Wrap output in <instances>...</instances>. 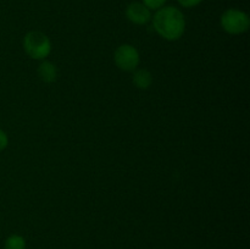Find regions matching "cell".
I'll use <instances>...</instances> for the list:
<instances>
[{"mask_svg":"<svg viewBox=\"0 0 250 249\" xmlns=\"http://www.w3.org/2000/svg\"><path fill=\"white\" fill-rule=\"evenodd\" d=\"M156 33L166 41H177L183 36L186 20L182 12L175 6H163L153 17Z\"/></svg>","mask_w":250,"mask_h":249,"instance_id":"cell-1","label":"cell"},{"mask_svg":"<svg viewBox=\"0 0 250 249\" xmlns=\"http://www.w3.org/2000/svg\"><path fill=\"white\" fill-rule=\"evenodd\" d=\"M23 49L29 58L43 60L51 51L50 39L42 32L32 31L24 36Z\"/></svg>","mask_w":250,"mask_h":249,"instance_id":"cell-2","label":"cell"},{"mask_svg":"<svg viewBox=\"0 0 250 249\" xmlns=\"http://www.w3.org/2000/svg\"><path fill=\"white\" fill-rule=\"evenodd\" d=\"M221 26L229 34H242L250 27L249 16L244 11L237 9H229L222 14Z\"/></svg>","mask_w":250,"mask_h":249,"instance_id":"cell-3","label":"cell"},{"mask_svg":"<svg viewBox=\"0 0 250 249\" xmlns=\"http://www.w3.org/2000/svg\"><path fill=\"white\" fill-rule=\"evenodd\" d=\"M114 60L117 67L122 71L136 70L139 63V53L131 44H122L115 50Z\"/></svg>","mask_w":250,"mask_h":249,"instance_id":"cell-4","label":"cell"},{"mask_svg":"<svg viewBox=\"0 0 250 249\" xmlns=\"http://www.w3.org/2000/svg\"><path fill=\"white\" fill-rule=\"evenodd\" d=\"M126 16L136 24H146L151 20L150 10L143 2H131L126 9Z\"/></svg>","mask_w":250,"mask_h":249,"instance_id":"cell-5","label":"cell"},{"mask_svg":"<svg viewBox=\"0 0 250 249\" xmlns=\"http://www.w3.org/2000/svg\"><path fill=\"white\" fill-rule=\"evenodd\" d=\"M38 76L44 83H53L58 78V70L50 61H43L38 67Z\"/></svg>","mask_w":250,"mask_h":249,"instance_id":"cell-6","label":"cell"},{"mask_svg":"<svg viewBox=\"0 0 250 249\" xmlns=\"http://www.w3.org/2000/svg\"><path fill=\"white\" fill-rule=\"evenodd\" d=\"M151 82H153V76L146 68H142L133 73V83L139 89H148Z\"/></svg>","mask_w":250,"mask_h":249,"instance_id":"cell-7","label":"cell"},{"mask_svg":"<svg viewBox=\"0 0 250 249\" xmlns=\"http://www.w3.org/2000/svg\"><path fill=\"white\" fill-rule=\"evenodd\" d=\"M5 249H26V241L22 236L11 234L5 241Z\"/></svg>","mask_w":250,"mask_h":249,"instance_id":"cell-8","label":"cell"},{"mask_svg":"<svg viewBox=\"0 0 250 249\" xmlns=\"http://www.w3.org/2000/svg\"><path fill=\"white\" fill-rule=\"evenodd\" d=\"M167 0H143V4L148 7L149 10H159L165 5Z\"/></svg>","mask_w":250,"mask_h":249,"instance_id":"cell-9","label":"cell"},{"mask_svg":"<svg viewBox=\"0 0 250 249\" xmlns=\"http://www.w3.org/2000/svg\"><path fill=\"white\" fill-rule=\"evenodd\" d=\"M183 7H194L199 5L203 0H177Z\"/></svg>","mask_w":250,"mask_h":249,"instance_id":"cell-10","label":"cell"},{"mask_svg":"<svg viewBox=\"0 0 250 249\" xmlns=\"http://www.w3.org/2000/svg\"><path fill=\"white\" fill-rule=\"evenodd\" d=\"M7 144H9V138H7L6 133L2 129H0V151L4 150Z\"/></svg>","mask_w":250,"mask_h":249,"instance_id":"cell-11","label":"cell"}]
</instances>
